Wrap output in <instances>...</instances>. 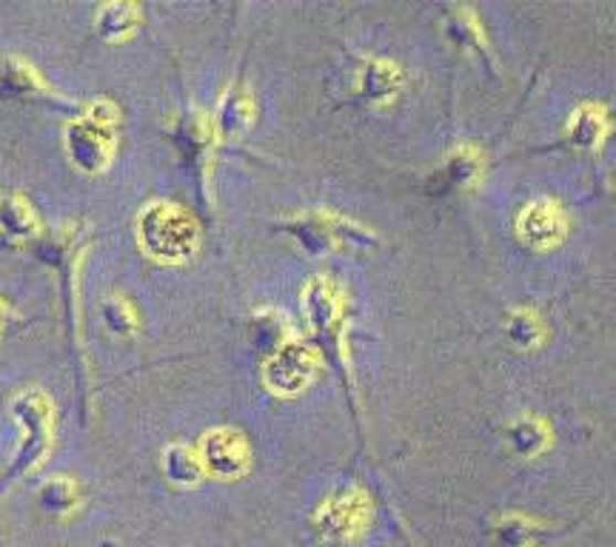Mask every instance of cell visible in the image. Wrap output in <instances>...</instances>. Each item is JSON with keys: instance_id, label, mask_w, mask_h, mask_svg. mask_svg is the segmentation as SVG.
<instances>
[{"instance_id": "6da1fadb", "label": "cell", "mask_w": 616, "mask_h": 547, "mask_svg": "<svg viewBox=\"0 0 616 547\" xmlns=\"http://www.w3.org/2000/svg\"><path fill=\"white\" fill-rule=\"evenodd\" d=\"M135 232L146 257L160 266L189 262L200 248V226L194 214L166 200H155L137 214Z\"/></svg>"}, {"instance_id": "7a4b0ae2", "label": "cell", "mask_w": 616, "mask_h": 547, "mask_svg": "<svg viewBox=\"0 0 616 547\" xmlns=\"http://www.w3.org/2000/svg\"><path fill=\"white\" fill-rule=\"evenodd\" d=\"M117 124L120 111L111 100L97 97L81 117L66 124V154L81 171L100 174L109 169L117 151Z\"/></svg>"}, {"instance_id": "3957f363", "label": "cell", "mask_w": 616, "mask_h": 547, "mask_svg": "<svg viewBox=\"0 0 616 547\" xmlns=\"http://www.w3.org/2000/svg\"><path fill=\"white\" fill-rule=\"evenodd\" d=\"M12 417L23 428V442L14 465L9 468L7 482H14L23 473L34 471L43 465V459L52 451V431H55V408L52 399L38 388L21 390L12 399Z\"/></svg>"}, {"instance_id": "277c9868", "label": "cell", "mask_w": 616, "mask_h": 547, "mask_svg": "<svg viewBox=\"0 0 616 547\" xmlns=\"http://www.w3.org/2000/svg\"><path fill=\"white\" fill-rule=\"evenodd\" d=\"M283 226L311 254H329L334 248H342V251H365V248L376 246V237L369 228L357 226L351 219L331 212L297 214V217L286 219Z\"/></svg>"}, {"instance_id": "5b68a950", "label": "cell", "mask_w": 616, "mask_h": 547, "mask_svg": "<svg viewBox=\"0 0 616 547\" xmlns=\"http://www.w3.org/2000/svg\"><path fill=\"white\" fill-rule=\"evenodd\" d=\"M302 311L311 322L320 348L342 368V291L331 277H315L302 291Z\"/></svg>"}, {"instance_id": "8992f818", "label": "cell", "mask_w": 616, "mask_h": 547, "mask_svg": "<svg viewBox=\"0 0 616 547\" xmlns=\"http://www.w3.org/2000/svg\"><path fill=\"white\" fill-rule=\"evenodd\" d=\"M320 371V354L306 342H286L263 363V383L277 397H295Z\"/></svg>"}, {"instance_id": "52a82bcc", "label": "cell", "mask_w": 616, "mask_h": 547, "mask_svg": "<svg viewBox=\"0 0 616 547\" xmlns=\"http://www.w3.org/2000/svg\"><path fill=\"white\" fill-rule=\"evenodd\" d=\"M198 457L203 462L205 476L232 479L246 476L252 468V448L246 437L234 428H212L205 431L198 442Z\"/></svg>"}, {"instance_id": "ba28073f", "label": "cell", "mask_w": 616, "mask_h": 547, "mask_svg": "<svg viewBox=\"0 0 616 547\" xmlns=\"http://www.w3.org/2000/svg\"><path fill=\"white\" fill-rule=\"evenodd\" d=\"M369 500L363 491H342L322 502L315 513V527L326 539H354L369 522Z\"/></svg>"}, {"instance_id": "9c48e42d", "label": "cell", "mask_w": 616, "mask_h": 547, "mask_svg": "<svg viewBox=\"0 0 616 547\" xmlns=\"http://www.w3.org/2000/svg\"><path fill=\"white\" fill-rule=\"evenodd\" d=\"M217 126H214V117H209L205 111L194 109L192 115H185L180 120L178 131H174V143L180 146L183 158L194 165V171L209 169L214 154V146H217Z\"/></svg>"}, {"instance_id": "30bf717a", "label": "cell", "mask_w": 616, "mask_h": 547, "mask_svg": "<svg viewBox=\"0 0 616 547\" xmlns=\"http://www.w3.org/2000/svg\"><path fill=\"white\" fill-rule=\"evenodd\" d=\"M254 115H257V106H254V95L248 92V86L243 83H234L223 92L217 103V115H214V126H217V135L223 140H237L248 131V126L254 124Z\"/></svg>"}, {"instance_id": "8fae6325", "label": "cell", "mask_w": 616, "mask_h": 547, "mask_svg": "<svg viewBox=\"0 0 616 547\" xmlns=\"http://www.w3.org/2000/svg\"><path fill=\"white\" fill-rule=\"evenodd\" d=\"M38 505L43 513L63 519V516H72L77 507L83 505V491L75 479L61 473V476L46 479L41 487H38Z\"/></svg>"}, {"instance_id": "7c38bea8", "label": "cell", "mask_w": 616, "mask_h": 547, "mask_svg": "<svg viewBox=\"0 0 616 547\" xmlns=\"http://www.w3.org/2000/svg\"><path fill=\"white\" fill-rule=\"evenodd\" d=\"M400 83H403V75L394 63L369 61L357 72V92L369 103H383L394 97L400 92Z\"/></svg>"}, {"instance_id": "4fadbf2b", "label": "cell", "mask_w": 616, "mask_h": 547, "mask_svg": "<svg viewBox=\"0 0 616 547\" xmlns=\"http://www.w3.org/2000/svg\"><path fill=\"white\" fill-rule=\"evenodd\" d=\"M160 465H163V476L169 479L171 485L180 487L200 485L205 476L198 448H189V444H169L163 451V459H160Z\"/></svg>"}, {"instance_id": "5bb4252c", "label": "cell", "mask_w": 616, "mask_h": 547, "mask_svg": "<svg viewBox=\"0 0 616 547\" xmlns=\"http://www.w3.org/2000/svg\"><path fill=\"white\" fill-rule=\"evenodd\" d=\"M140 9L135 3H109V7H103L97 12L95 23H97V34H100L103 41L109 43H120V41H129L135 29L140 26Z\"/></svg>"}, {"instance_id": "9a60e30c", "label": "cell", "mask_w": 616, "mask_h": 547, "mask_svg": "<svg viewBox=\"0 0 616 547\" xmlns=\"http://www.w3.org/2000/svg\"><path fill=\"white\" fill-rule=\"evenodd\" d=\"M0 92H7V95H49V86L21 57H7L0 63Z\"/></svg>"}, {"instance_id": "2e32d148", "label": "cell", "mask_w": 616, "mask_h": 547, "mask_svg": "<svg viewBox=\"0 0 616 547\" xmlns=\"http://www.w3.org/2000/svg\"><path fill=\"white\" fill-rule=\"evenodd\" d=\"M0 228L14 239H29L41 232V219L23 197L0 200Z\"/></svg>"}, {"instance_id": "e0dca14e", "label": "cell", "mask_w": 616, "mask_h": 547, "mask_svg": "<svg viewBox=\"0 0 616 547\" xmlns=\"http://www.w3.org/2000/svg\"><path fill=\"white\" fill-rule=\"evenodd\" d=\"M103 320L115 336H135L140 329V317L126 297L111 294L103 302Z\"/></svg>"}, {"instance_id": "ac0fdd59", "label": "cell", "mask_w": 616, "mask_h": 547, "mask_svg": "<svg viewBox=\"0 0 616 547\" xmlns=\"http://www.w3.org/2000/svg\"><path fill=\"white\" fill-rule=\"evenodd\" d=\"M479 174V158L471 149H457L443 165L445 189H463L471 185Z\"/></svg>"}, {"instance_id": "d6986e66", "label": "cell", "mask_w": 616, "mask_h": 547, "mask_svg": "<svg viewBox=\"0 0 616 547\" xmlns=\"http://www.w3.org/2000/svg\"><path fill=\"white\" fill-rule=\"evenodd\" d=\"M252 340L263 351H268V354H274L280 345H286V322H283V317L274 314V311H263V314L254 317Z\"/></svg>"}, {"instance_id": "ffe728a7", "label": "cell", "mask_w": 616, "mask_h": 547, "mask_svg": "<svg viewBox=\"0 0 616 547\" xmlns=\"http://www.w3.org/2000/svg\"><path fill=\"white\" fill-rule=\"evenodd\" d=\"M511 439L513 444H517V451L520 453H534L537 451V439H542L540 433H537V422H531V419H522V422H517L511 428Z\"/></svg>"}, {"instance_id": "44dd1931", "label": "cell", "mask_w": 616, "mask_h": 547, "mask_svg": "<svg viewBox=\"0 0 616 547\" xmlns=\"http://www.w3.org/2000/svg\"><path fill=\"white\" fill-rule=\"evenodd\" d=\"M513 342H520V345H531L537 340V317L531 314H517L511 320V329H508Z\"/></svg>"}, {"instance_id": "7402d4cb", "label": "cell", "mask_w": 616, "mask_h": 547, "mask_svg": "<svg viewBox=\"0 0 616 547\" xmlns=\"http://www.w3.org/2000/svg\"><path fill=\"white\" fill-rule=\"evenodd\" d=\"M497 530H500V545L502 547H522L528 541V534H531L534 527H531V525L522 527V522H502Z\"/></svg>"}, {"instance_id": "603a6c76", "label": "cell", "mask_w": 616, "mask_h": 547, "mask_svg": "<svg viewBox=\"0 0 616 547\" xmlns=\"http://www.w3.org/2000/svg\"><path fill=\"white\" fill-rule=\"evenodd\" d=\"M3 317H7V308H3V302H0V325H3Z\"/></svg>"}]
</instances>
